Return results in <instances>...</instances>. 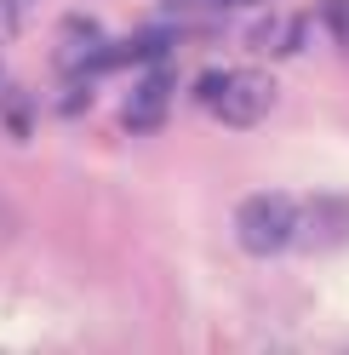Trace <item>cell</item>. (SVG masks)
I'll return each mask as SVG.
<instances>
[{"label":"cell","instance_id":"ba28073f","mask_svg":"<svg viewBox=\"0 0 349 355\" xmlns=\"http://www.w3.org/2000/svg\"><path fill=\"white\" fill-rule=\"evenodd\" d=\"M326 24H332V35H338V40L349 35V0H326Z\"/></svg>","mask_w":349,"mask_h":355},{"label":"cell","instance_id":"52a82bcc","mask_svg":"<svg viewBox=\"0 0 349 355\" xmlns=\"http://www.w3.org/2000/svg\"><path fill=\"white\" fill-rule=\"evenodd\" d=\"M6 126L17 132V138L29 132V98H6Z\"/></svg>","mask_w":349,"mask_h":355},{"label":"cell","instance_id":"7a4b0ae2","mask_svg":"<svg viewBox=\"0 0 349 355\" xmlns=\"http://www.w3.org/2000/svg\"><path fill=\"white\" fill-rule=\"evenodd\" d=\"M349 241V195H310L298 201V247L332 252Z\"/></svg>","mask_w":349,"mask_h":355},{"label":"cell","instance_id":"8992f818","mask_svg":"<svg viewBox=\"0 0 349 355\" xmlns=\"http://www.w3.org/2000/svg\"><path fill=\"white\" fill-rule=\"evenodd\" d=\"M224 80H229L224 69H206L201 80H195V98H201V103H212V109H217V98H224Z\"/></svg>","mask_w":349,"mask_h":355},{"label":"cell","instance_id":"277c9868","mask_svg":"<svg viewBox=\"0 0 349 355\" xmlns=\"http://www.w3.org/2000/svg\"><path fill=\"white\" fill-rule=\"evenodd\" d=\"M166 103H172V75H166V69H149V75L132 86V98L120 103V121H126V132H161V121H166Z\"/></svg>","mask_w":349,"mask_h":355},{"label":"cell","instance_id":"9c48e42d","mask_svg":"<svg viewBox=\"0 0 349 355\" xmlns=\"http://www.w3.org/2000/svg\"><path fill=\"white\" fill-rule=\"evenodd\" d=\"M17 29V0H0V40H12Z\"/></svg>","mask_w":349,"mask_h":355},{"label":"cell","instance_id":"30bf717a","mask_svg":"<svg viewBox=\"0 0 349 355\" xmlns=\"http://www.w3.org/2000/svg\"><path fill=\"white\" fill-rule=\"evenodd\" d=\"M17 6H24V0H17Z\"/></svg>","mask_w":349,"mask_h":355},{"label":"cell","instance_id":"3957f363","mask_svg":"<svg viewBox=\"0 0 349 355\" xmlns=\"http://www.w3.org/2000/svg\"><path fill=\"white\" fill-rule=\"evenodd\" d=\"M269 103H275V80H269L264 69H241V75H229V80H224L217 115H224L229 126H252V121H264V115H269Z\"/></svg>","mask_w":349,"mask_h":355},{"label":"cell","instance_id":"5b68a950","mask_svg":"<svg viewBox=\"0 0 349 355\" xmlns=\"http://www.w3.org/2000/svg\"><path fill=\"white\" fill-rule=\"evenodd\" d=\"M166 46H172V29H138L126 58H166Z\"/></svg>","mask_w":349,"mask_h":355},{"label":"cell","instance_id":"6da1fadb","mask_svg":"<svg viewBox=\"0 0 349 355\" xmlns=\"http://www.w3.org/2000/svg\"><path fill=\"white\" fill-rule=\"evenodd\" d=\"M235 241L252 252V258H269L280 247H292L298 241V201L292 195H247L241 207H235Z\"/></svg>","mask_w":349,"mask_h":355}]
</instances>
